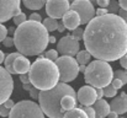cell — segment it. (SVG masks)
Listing matches in <instances>:
<instances>
[{"label":"cell","mask_w":127,"mask_h":118,"mask_svg":"<svg viewBox=\"0 0 127 118\" xmlns=\"http://www.w3.org/2000/svg\"><path fill=\"white\" fill-rule=\"evenodd\" d=\"M22 2L30 10H41L43 6H46L47 1H44V0H24Z\"/></svg>","instance_id":"obj_21"},{"label":"cell","mask_w":127,"mask_h":118,"mask_svg":"<svg viewBox=\"0 0 127 118\" xmlns=\"http://www.w3.org/2000/svg\"><path fill=\"white\" fill-rule=\"evenodd\" d=\"M20 81L25 85V84H30V78H29V74H24V75H20Z\"/></svg>","instance_id":"obj_40"},{"label":"cell","mask_w":127,"mask_h":118,"mask_svg":"<svg viewBox=\"0 0 127 118\" xmlns=\"http://www.w3.org/2000/svg\"><path fill=\"white\" fill-rule=\"evenodd\" d=\"M109 118H119V115L117 113H115V112H110V115L107 116Z\"/></svg>","instance_id":"obj_49"},{"label":"cell","mask_w":127,"mask_h":118,"mask_svg":"<svg viewBox=\"0 0 127 118\" xmlns=\"http://www.w3.org/2000/svg\"><path fill=\"white\" fill-rule=\"evenodd\" d=\"M48 31L42 24L26 21L20 25L14 35V44L17 52L24 57L40 55L48 46Z\"/></svg>","instance_id":"obj_2"},{"label":"cell","mask_w":127,"mask_h":118,"mask_svg":"<svg viewBox=\"0 0 127 118\" xmlns=\"http://www.w3.org/2000/svg\"><path fill=\"white\" fill-rule=\"evenodd\" d=\"M116 95H117V90L112 85H109V86H106L104 89V96L105 97H112V98H115Z\"/></svg>","instance_id":"obj_24"},{"label":"cell","mask_w":127,"mask_h":118,"mask_svg":"<svg viewBox=\"0 0 127 118\" xmlns=\"http://www.w3.org/2000/svg\"><path fill=\"white\" fill-rule=\"evenodd\" d=\"M119 118H120V117H119Z\"/></svg>","instance_id":"obj_52"},{"label":"cell","mask_w":127,"mask_h":118,"mask_svg":"<svg viewBox=\"0 0 127 118\" xmlns=\"http://www.w3.org/2000/svg\"><path fill=\"white\" fill-rule=\"evenodd\" d=\"M70 10L75 11L80 17V25H88L93 19L96 17L95 9L91 1L88 0H75L70 4Z\"/></svg>","instance_id":"obj_8"},{"label":"cell","mask_w":127,"mask_h":118,"mask_svg":"<svg viewBox=\"0 0 127 118\" xmlns=\"http://www.w3.org/2000/svg\"><path fill=\"white\" fill-rule=\"evenodd\" d=\"M77 102H78L77 97H73V96H64V97H63V100H62L61 106H62L63 111L68 112V111H70V110L75 108Z\"/></svg>","instance_id":"obj_19"},{"label":"cell","mask_w":127,"mask_h":118,"mask_svg":"<svg viewBox=\"0 0 127 118\" xmlns=\"http://www.w3.org/2000/svg\"><path fill=\"white\" fill-rule=\"evenodd\" d=\"M85 70H86V67H85V65H79V71L85 73Z\"/></svg>","instance_id":"obj_51"},{"label":"cell","mask_w":127,"mask_h":118,"mask_svg":"<svg viewBox=\"0 0 127 118\" xmlns=\"http://www.w3.org/2000/svg\"><path fill=\"white\" fill-rule=\"evenodd\" d=\"M15 105H16V103H15V102H14V101H12L11 98H10L9 101H6V102L4 103V106H5L6 108H9V110H12V108L15 107Z\"/></svg>","instance_id":"obj_41"},{"label":"cell","mask_w":127,"mask_h":118,"mask_svg":"<svg viewBox=\"0 0 127 118\" xmlns=\"http://www.w3.org/2000/svg\"><path fill=\"white\" fill-rule=\"evenodd\" d=\"M77 100L83 107H93L94 103L97 101L96 89L89 85L82 86L79 91L77 92Z\"/></svg>","instance_id":"obj_13"},{"label":"cell","mask_w":127,"mask_h":118,"mask_svg":"<svg viewBox=\"0 0 127 118\" xmlns=\"http://www.w3.org/2000/svg\"><path fill=\"white\" fill-rule=\"evenodd\" d=\"M67 28H65V26L63 25V22H59L58 24V28H57V31L59 32V33H62V32H64Z\"/></svg>","instance_id":"obj_45"},{"label":"cell","mask_w":127,"mask_h":118,"mask_svg":"<svg viewBox=\"0 0 127 118\" xmlns=\"http://www.w3.org/2000/svg\"><path fill=\"white\" fill-rule=\"evenodd\" d=\"M120 64H121V67H122L125 70H127V54L124 55V57L120 59Z\"/></svg>","instance_id":"obj_42"},{"label":"cell","mask_w":127,"mask_h":118,"mask_svg":"<svg viewBox=\"0 0 127 118\" xmlns=\"http://www.w3.org/2000/svg\"><path fill=\"white\" fill-rule=\"evenodd\" d=\"M114 78L115 79H119L120 81H122V84L124 85H126L127 84V74L125 70H116V71H114Z\"/></svg>","instance_id":"obj_25"},{"label":"cell","mask_w":127,"mask_h":118,"mask_svg":"<svg viewBox=\"0 0 127 118\" xmlns=\"http://www.w3.org/2000/svg\"><path fill=\"white\" fill-rule=\"evenodd\" d=\"M110 108L111 112H115L117 115H124L127 112V94L126 92H121L120 96H116L115 98H112V101L110 102Z\"/></svg>","instance_id":"obj_14"},{"label":"cell","mask_w":127,"mask_h":118,"mask_svg":"<svg viewBox=\"0 0 127 118\" xmlns=\"http://www.w3.org/2000/svg\"><path fill=\"white\" fill-rule=\"evenodd\" d=\"M111 85L116 89V90H119V89H121L122 86H124V84H122V81H120L119 79H115L114 78V80H112V82H111Z\"/></svg>","instance_id":"obj_37"},{"label":"cell","mask_w":127,"mask_h":118,"mask_svg":"<svg viewBox=\"0 0 127 118\" xmlns=\"http://www.w3.org/2000/svg\"><path fill=\"white\" fill-rule=\"evenodd\" d=\"M75 59H77V62H78L79 65H85V67H88V65L90 64L91 55H90V53H89L86 49H85V50H79V53L77 54Z\"/></svg>","instance_id":"obj_20"},{"label":"cell","mask_w":127,"mask_h":118,"mask_svg":"<svg viewBox=\"0 0 127 118\" xmlns=\"http://www.w3.org/2000/svg\"><path fill=\"white\" fill-rule=\"evenodd\" d=\"M10 111H11V110L6 108L4 105L0 106V116H1V117H9V116H10Z\"/></svg>","instance_id":"obj_34"},{"label":"cell","mask_w":127,"mask_h":118,"mask_svg":"<svg viewBox=\"0 0 127 118\" xmlns=\"http://www.w3.org/2000/svg\"><path fill=\"white\" fill-rule=\"evenodd\" d=\"M14 91V80L5 68L0 67V106L10 100Z\"/></svg>","instance_id":"obj_12"},{"label":"cell","mask_w":127,"mask_h":118,"mask_svg":"<svg viewBox=\"0 0 127 118\" xmlns=\"http://www.w3.org/2000/svg\"><path fill=\"white\" fill-rule=\"evenodd\" d=\"M117 15H119V16H120V17H121V19H122V20L127 24V11L122 10V9H120V10H119V12H117Z\"/></svg>","instance_id":"obj_39"},{"label":"cell","mask_w":127,"mask_h":118,"mask_svg":"<svg viewBox=\"0 0 127 118\" xmlns=\"http://www.w3.org/2000/svg\"><path fill=\"white\" fill-rule=\"evenodd\" d=\"M64 96L77 97V92L70 85L63 82H59L52 90L40 91L38 102L42 112L49 118H64L65 111L61 106Z\"/></svg>","instance_id":"obj_4"},{"label":"cell","mask_w":127,"mask_h":118,"mask_svg":"<svg viewBox=\"0 0 127 118\" xmlns=\"http://www.w3.org/2000/svg\"><path fill=\"white\" fill-rule=\"evenodd\" d=\"M109 2H110V0H97V1H96V4L99 5L100 9H107Z\"/></svg>","instance_id":"obj_36"},{"label":"cell","mask_w":127,"mask_h":118,"mask_svg":"<svg viewBox=\"0 0 127 118\" xmlns=\"http://www.w3.org/2000/svg\"><path fill=\"white\" fill-rule=\"evenodd\" d=\"M56 65L59 70V81L63 84H68L69 81L75 80L79 74V64L75 58L73 57H64L61 55L56 60Z\"/></svg>","instance_id":"obj_6"},{"label":"cell","mask_w":127,"mask_h":118,"mask_svg":"<svg viewBox=\"0 0 127 118\" xmlns=\"http://www.w3.org/2000/svg\"><path fill=\"white\" fill-rule=\"evenodd\" d=\"M29 20H30V21H35V22H40V24H41V21H42V17H41V15H40V14H37V12H33V14H31V15H30Z\"/></svg>","instance_id":"obj_32"},{"label":"cell","mask_w":127,"mask_h":118,"mask_svg":"<svg viewBox=\"0 0 127 118\" xmlns=\"http://www.w3.org/2000/svg\"><path fill=\"white\" fill-rule=\"evenodd\" d=\"M62 22H63V25L65 26L67 30L74 31V30H77V28L79 27V25H80V17H79V15H78L75 11L69 10V11L64 15V17L62 19Z\"/></svg>","instance_id":"obj_15"},{"label":"cell","mask_w":127,"mask_h":118,"mask_svg":"<svg viewBox=\"0 0 127 118\" xmlns=\"http://www.w3.org/2000/svg\"><path fill=\"white\" fill-rule=\"evenodd\" d=\"M30 84L40 91H48L59 84V70L54 62L37 58L29 71Z\"/></svg>","instance_id":"obj_3"},{"label":"cell","mask_w":127,"mask_h":118,"mask_svg":"<svg viewBox=\"0 0 127 118\" xmlns=\"http://www.w3.org/2000/svg\"><path fill=\"white\" fill-rule=\"evenodd\" d=\"M7 28L2 24H0V42H4V39L7 37Z\"/></svg>","instance_id":"obj_31"},{"label":"cell","mask_w":127,"mask_h":118,"mask_svg":"<svg viewBox=\"0 0 127 118\" xmlns=\"http://www.w3.org/2000/svg\"><path fill=\"white\" fill-rule=\"evenodd\" d=\"M95 14H96L97 17H100V16H105V15H107L109 11H107V9H100V7H99V9L95 11Z\"/></svg>","instance_id":"obj_38"},{"label":"cell","mask_w":127,"mask_h":118,"mask_svg":"<svg viewBox=\"0 0 127 118\" xmlns=\"http://www.w3.org/2000/svg\"><path fill=\"white\" fill-rule=\"evenodd\" d=\"M80 44L77 39H74L70 35L64 36L59 39V42H57V52L61 53L64 57H77V54L79 53Z\"/></svg>","instance_id":"obj_10"},{"label":"cell","mask_w":127,"mask_h":118,"mask_svg":"<svg viewBox=\"0 0 127 118\" xmlns=\"http://www.w3.org/2000/svg\"><path fill=\"white\" fill-rule=\"evenodd\" d=\"M20 55H21V54H20L19 52H14V53H10L9 55H6L4 64H5V69H6V71H7L9 74H11V75L16 74L15 70H14V62H15V59H16L17 57H20Z\"/></svg>","instance_id":"obj_18"},{"label":"cell","mask_w":127,"mask_h":118,"mask_svg":"<svg viewBox=\"0 0 127 118\" xmlns=\"http://www.w3.org/2000/svg\"><path fill=\"white\" fill-rule=\"evenodd\" d=\"M119 10H120L119 1L111 0V1L109 2V6H107V11H109V14H114V15H116V12H119Z\"/></svg>","instance_id":"obj_26"},{"label":"cell","mask_w":127,"mask_h":118,"mask_svg":"<svg viewBox=\"0 0 127 118\" xmlns=\"http://www.w3.org/2000/svg\"><path fill=\"white\" fill-rule=\"evenodd\" d=\"M48 42H49V43H56V42H57V38H56L54 36H49V38H48Z\"/></svg>","instance_id":"obj_48"},{"label":"cell","mask_w":127,"mask_h":118,"mask_svg":"<svg viewBox=\"0 0 127 118\" xmlns=\"http://www.w3.org/2000/svg\"><path fill=\"white\" fill-rule=\"evenodd\" d=\"M15 31H16V28H14V27H10V28H7V32H9L10 35H15Z\"/></svg>","instance_id":"obj_50"},{"label":"cell","mask_w":127,"mask_h":118,"mask_svg":"<svg viewBox=\"0 0 127 118\" xmlns=\"http://www.w3.org/2000/svg\"><path fill=\"white\" fill-rule=\"evenodd\" d=\"M32 87H33V86H32L31 84H25V85H24V90H26V91H30Z\"/></svg>","instance_id":"obj_47"},{"label":"cell","mask_w":127,"mask_h":118,"mask_svg":"<svg viewBox=\"0 0 127 118\" xmlns=\"http://www.w3.org/2000/svg\"><path fill=\"white\" fill-rule=\"evenodd\" d=\"M70 10V4L67 0H49L46 2V12L51 19H63Z\"/></svg>","instance_id":"obj_9"},{"label":"cell","mask_w":127,"mask_h":118,"mask_svg":"<svg viewBox=\"0 0 127 118\" xmlns=\"http://www.w3.org/2000/svg\"><path fill=\"white\" fill-rule=\"evenodd\" d=\"M12 20H14V24H15V25H16V26L19 27L20 25H22V24H25V22L27 21V16H26V15H25L24 12H21L20 15L15 16V17H14Z\"/></svg>","instance_id":"obj_28"},{"label":"cell","mask_w":127,"mask_h":118,"mask_svg":"<svg viewBox=\"0 0 127 118\" xmlns=\"http://www.w3.org/2000/svg\"><path fill=\"white\" fill-rule=\"evenodd\" d=\"M94 111H95V115L96 118H105L107 117L111 112V108H110V103L107 101H105L104 98L102 100H97L94 106H93Z\"/></svg>","instance_id":"obj_17"},{"label":"cell","mask_w":127,"mask_h":118,"mask_svg":"<svg viewBox=\"0 0 127 118\" xmlns=\"http://www.w3.org/2000/svg\"><path fill=\"white\" fill-rule=\"evenodd\" d=\"M83 39L96 60H120L127 54V24L117 14L96 16L86 25Z\"/></svg>","instance_id":"obj_1"},{"label":"cell","mask_w":127,"mask_h":118,"mask_svg":"<svg viewBox=\"0 0 127 118\" xmlns=\"http://www.w3.org/2000/svg\"><path fill=\"white\" fill-rule=\"evenodd\" d=\"M21 1L19 0H0V24L6 22L15 16L20 15L22 11L20 9Z\"/></svg>","instance_id":"obj_11"},{"label":"cell","mask_w":127,"mask_h":118,"mask_svg":"<svg viewBox=\"0 0 127 118\" xmlns=\"http://www.w3.org/2000/svg\"><path fill=\"white\" fill-rule=\"evenodd\" d=\"M44 57H46V59H48V60H51V62H54V63H56V60L59 58L57 49H49V50H47V52L44 53Z\"/></svg>","instance_id":"obj_27"},{"label":"cell","mask_w":127,"mask_h":118,"mask_svg":"<svg viewBox=\"0 0 127 118\" xmlns=\"http://www.w3.org/2000/svg\"><path fill=\"white\" fill-rule=\"evenodd\" d=\"M72 37L74 39H77L78 42L80 41V39L84 38V30H82L80 27H78L77 30H74L73 31V33H72Z\"/></svg>","instance_id":"obj_29"},{"label":"cell","mask_w":127,"mask_h":118,"mask_svg":"<svg viewBox=\"0 0 127 118\" xmlns=\"http://www.w3.org/2000/svg\"><path fill=\"white\" fill-rule=\"evenodd\" d=\"M58 21L57 20H54V19H51V17H47V19H44L42 22V25L44 26V28L48 31V32H53V31H56L57 28H58Z\"/></svg>","instance_id":"obj_23"},{"label":"cell","mask_w":127,"mask_h":118,"mask_svg":"<svg viewBox=\"0 0 127 118\" xmlns=\"http://www.w3.org/2000/svg\"><path fill=\"white\" fill-rule=\"evenodd\" d=\"M31 69V63L30 60L24 57V55H20L15 59L14 62V70L16 74H20V75H24V74H29Z\"/></svg>","instance_id":"obj_16"},{"label":"cell","mask_w":127,"mask_h":118,"mask_svg":"<svg viewBox=\"0 0 127 118\" xmlns=\"http://www.w3.org/2000/svg\"><path fill=\"white\" fill-rule=\"evenodd\" d=\"M2 44L6 47V48H10V47H12V46H15L14 44V38L12 37H6V38L4 39V42H2Z\"/></svg>","instance_id":"obj_35"},{"label":"cell","mask_w":127,"mask_h":118,"mask_svg":"<svg viewBox=\"0 0 127 118\" xmlns=\"http://www.w3.org/2000/svg\"><path fill=\"white\" fill-rule=\"evenodd\" d=\"M119 5H120V9L127 11V0H120L119 1Z\"/></svg>","instance_id":"obj_43"},{"label":"cell","mask_w":127,"mask_h":118,"mask_svg":"<svg viewBox=\"0 0 127 118\" xmlns=\"http://www.w3.org/2000/svg\"><path fill=\"white\" fill-rule=\"evenodd\" d=\"M84 80L94 89H105L106 86L111 85L114 80V70L109 63L95 59L86 67Z\"/></svg>","instance_id":"obj_5"},{"label":"cell","mask_w":127,"mask_h":118,"mask_svg":"<svg viewBox=\"0 0 127 118\" xmlns=\"http://www.w3.org/2000/svg\"><path fill=\"white\" fill-rule=\"evenodd\" d=\"M83 111H84L85 113H86V116L88 118H96V115H95V111H94V108L93 107H80Z\"/></svg>","instance_id":"obj_30"},{"label":"cell","mask_w":127,"mask_h":118,"mask_svg":"<svg viewBox=\"0 0 127 118\" xmlns=\"http://www.w3.org/2000/svg\"><path fill=\"white\" fill-rule=\"evenodd\" d=\"M5 58H6V57H5V54H4V52H2V50H0V64L5 62Z\"/></svg>","instance_id":"obj_46"},{"label":"cell","mask_w":127,"mask_h":118,"mask_svg":"<svg viewBox=\"0 0 127 118\" xmlns=\"http://www.w3.org/2000/svg\"><path fill=\"white\" fill-rule=\"evenodd\" d=\"M64 118H88V116H86V113H85L80 107H79V108L75 107V108H73V110L65 112Z\"/></svg>","instance_id":"obj_22"},{"label":"cell","mask_w":127,"mask_h":118,"mask_svg":"<svg viewBox=\"0 0 127 118\" xmlns=\"http://www.w3.org/2000/svg\"><path fill=\"white\" fill-rule=\"evenodd\" d=\"M96 96H97V100H102V97H104V89H96Z\"/></svg>","instance_id":"obj_44"},{"label":"cell","mask_w":127,"mask_h":118,"mask_svg":"<svg viewBox=\"0 0 127 118\" xmlns=\"http://www.w3.org/2000/svg\"><path fill=\"white\" fill-rule=\"evenodd\" d=\"M30 96L32 100H38V96H40V90H37L36 87H32L30 90Z\"/></svg>","instance_id":"obj_33"},{"label":"cell","mask_w":127,"mask_h":118,"mask_svg":"<svg viewBox=\"0 0 127 118\" xmlns=\"http://www.w3.org/2000/svg\"><path fill=\"white\" fill-rule=\"evenodd\" d=\"M9 118H44L40 105L30 100H22L10 111Z\"/></svg>","instance_id":"obj_7"}]
</instances>
